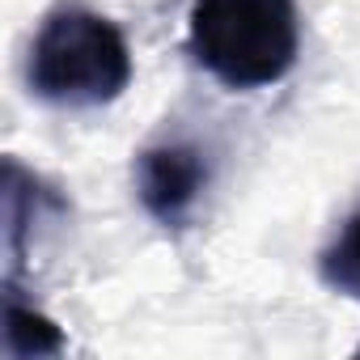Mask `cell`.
I'll list each match as a JSON object with an SVG mask.
<instances>
[{
	"instance_id": "cell-4",
	"label": "cell",
	"mask_w": 360,
	"mask_h": 360,
	"mask_svg": "<svg viewBox=\"0 0 360 360\" xmlns=\"http://www.w3.org/2000/svg\"><path fill=\"white\" fill-rule=\"evenodd\" d=\"M318 276L322 284H330L343 297L360 301V212H352L343 221V229L322 246L318 255Z\"/></svg>"
},
{
	"instance_id": "cell-2",
	"label": "cell",
	"mask_w": 360,
	"mask_h": 360,
	"mask_svg": "<svg viewBox=\"0 0 360 360\" xmlns=\"http://www.w3.org/2000/svg\"><path fill=\"white\" fill-rule=\"evenodd\" d=\"M187 43L221 85L267 89L292 72L301 51L297 0H191Z\"/></svg>"
},
{
	"instance_id": "cell-1",
	"label": "cell",
	"mask_w": 360,
	"mask_h": 360,
	"mask_svg": "<svg viewBox=\"0 0 360 360\" xmlns=\"http://www.w3.org/2000/svg\"><path fill=\"white\" fill-rule=\"evenodd\" d=\"M26 85L47 106H106L131 85V47L106 13L77 0H60L34 30Z\"/></svg>"
},
{
	"instance_id": "cell-3",
	"label": "cell",
	"mask_w": 360,
	"mask_h": 360,
	"mask_svg": "<svg viewBox=\"0 0 360 360\" xmlns=\"http://www.w3.org/2000/svg\"><path fill=\"white\" fill-rule=\"evenodd\" d=\"M131 178L140 208L165 229H183L212 187V157L187 136H161L136 153Z\"/></svg>"
},
{
	"instance_id": "cell-5",
	"label": "cell",
	"mask_w": 360,
	"mask_h": 360,
	"mask_svg": "<svg viewBox=\"0 0 360 360\" xmlns=\"http://www.w3.org/2000/svg\"><path fill=\"white\" fill-rule=\"evenodd\" d=\"M5 339H9V352H13V356H43V352H60V347H64L60 330H56L47 318L22 309L18 301H9V326H5Z\"/></svg>"
}]
</instances>
